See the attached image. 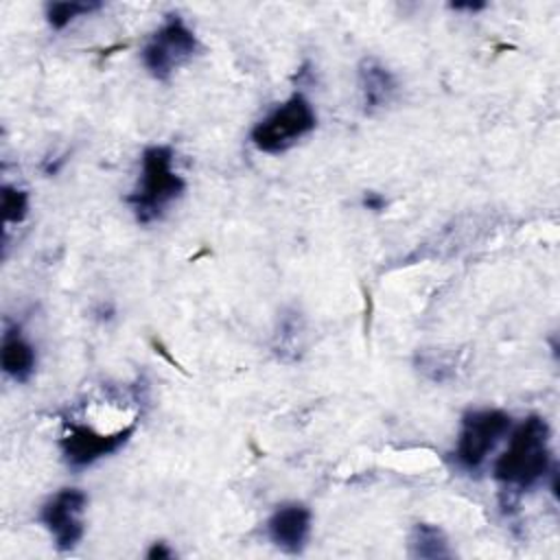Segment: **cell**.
Masks as SVG:
<instances>
[{"label": "cell", "mask_w": 560, "mask_h": 560, "mask_svg": "<svg viewBox=\"0 0 560 560\" xmlns=\"http://www.w3.org/2000/svg\"><path fill=\"white\" fill-rule=\"evenodd\" d=\"M510 429L512 416L503 409H468L459 420V433L453 453L457 466L468 472L479 470L497 444L510 433Z\"/></svg>", "instance_id": "5"}, {"label": "cell", "mask_w": 560, "mask_h": 560, "mask_svg": "<svg viewBox=\"0 0 560 560\" xmlns=\"http://www.w3.org/2000/svg\"><path fill=\"white\" fill-rule=\"evenodd\" d=\"M0 368L15 383H28L37 368V350L26 339L20 324H4L0 343Z\"/></svg>", "instance_id": "10"}, {"label": "cell", "mask_w": 560, "mask_h": 560, "mask_svg": "<svg viewBox=\"0 0 560 560\" xmlns=\"http://www.w3.org/2000/svg\"><path fill=\"white\" fill-rule=\"evenodd\" d=\"M357 81H359L361 103L368 114H374L387 107L398 92V81L394 72L376 57H363L359 61Z\"/></svg>", "instance_id": "9"}, {"label": "cell", "mask_w": 560, "mask_h": 560, "mask_svg": "<svg viewBox=\"0 0 560 560\" xmlns=\"http://www.w3.org/2000/svg\"><path fill=\"white\" fill-rule=\"evenodd\" d=\"M98 9H103V2L98 0H59V2H48L44 13L52 31H63L77 18L90 15Z\"/></svg>", "instance_id": "12"}, {"label": "cell", "mask_w": 560, "mask_h": 560, "mask_svg": "<svg viewBox=\"0 0 560 560\" xmlns=\"http://www.w3.org/2000/svg\"><path fill=\"white\" fill-rule=\"evenodd\" d=\"M85 508L88 494L81 488H61L39 505L37 523L50 534L57 551H72L81 542Z\"/></svg>", "instance_id": "6"}, {"label": "cell", "mask_w": 560, "mask_h": 560, "mask_svg": "<svg viewBox=\"0 0 560 560\" xmlns=\"http://www.w3.org/2000/svg\"><path fill=\"white\" fill-rule=\"evenodd\" d=\"M199 50V39L195 31L179 18L171 13L144 42L140 50V61L144 70L158 79L168 81L184 63H188Z\"/></svg>", "instance_id": "4"}, {"label": "cell", "mask_w": 560, "mask_h": 560, "mask_svg": "<svg viewBox=\"0 0 560 560\" xmlns=\"http://www.w3.org/2000/svg\"><path fill=\"white\" fill-rule=\"evenodd\" d=\"M0 208L4 223H22L28 214V192L24 188L2 184L0 188Z\"/></svg>", "instance_id": "13"}, {"label": "cell", "mask_w": 560, "mask_h": 560, "mask_svg": "<svg viewBox=\"0 0 560 560\" xmlns=\"http://www.w3.org/2000/svg\"><path fill=\"white\" fill-rule=\"evenodd\" d=\"M136 433V422L125 424L116 431L103 433L96 431L90 424H74L70 422L66 427L63 438L59 440V448L63 455V462L72 468V470H81L92 466L94 462L114 455L116 451H120L131 435Z\"/></svg>", "instance_id": "7"}, {"label": "cell", "mask_w": 560, "mask_h": 560, "mask_svg": "<svg viewBox=\"0 0 560 560\" xmlns=\"http://www.w3.org/2000/svg\"><path fill=\"white\" fill-rule=\"evenodd\" d=\"M361 203H363V208H368L372 212H381L387 206V199L381 192H376V190H365Z\"/></svg>", "instance_id": "14"}, {"label": "cell", "mask_w": 560, "mask_h": 560, "mask_svg": "<svg viewBox=\"0 0 560 560\" xmlns=\"http://www.w3.org/2000/svg\"><path fill=\"white\" fill-rule=\"evenodd\" d=\"M553 470L551 429L542 416L532 413L512 431L508 448L492 466V477L505 492L521 494L538 486Z\"/></svg>", "instance_id": "1"}, {"label": "cell", "mask_w": 560, "mask_h": 560, "mask_svg": "<svg viewBox=\"0 0 560 560\" xmlns=\"http://www.w3.org/2000/svg\"><path fill=\"white\" fill-rule=\"evenodd\" d=\"M488 4L486 2H453L451 9L455 11H468V13H477V11H483Z\"/></svg>", "instance_id": "16"}, {"label": "cell", "mask_w": 560, "mask_h": 560, "mask_svg": "<svg viewBox=\"0 0 560 560\" xmlns=\"http://www.w3.org/2000/svg\"><path fill=\"white\" fill-rule=\"evenodd\" d=\"M313 512L302 501H284L269 514L265 529L269 540L284 553H302L308 542Z\"/></svg>", "instance_id": "8"}, {"label": "cell", "mask_w": 560, "mask_h": 560, "mask_svg": "<svg viewBox=\"0 0 560 560\" xmlns=\"http://www.w3.org/2000/svg\"><path fill=\"white\" fill-rule=\"evenodd\" d=\"M409 551L413 558H451L453 551L448 547L446 534L431 523H416L409 536Z\"/></svg>", "instance_id": "11"}, {"label": "cell", "mask_w": 560, "mask_h": 560, "mask_svg": "<svg viewBox=\"0 0 560 560\" xmlns=\"http://www.w3.org/2000/svg\"><path fill=\"white\" fill-rule=\"evenodd\" d=\"M315 127L317 114L311 101L304 94L295 92L252 127L249 140L260 153L280 155L295 147Z\"/></svg>", "instance_id": "3"}, {"label": "cell", "mask_w": 560, "mask_h": 560, "mask_svg": "<svg viewBox=\"0 0 560 560\" xmlns=\"http://www.w3.org/2000/svg\"><path fill=\"white\" fill-rule=\"evenodd\" d=\"M175 556V551L164 542V540H155L149 549H147V558L149 560H171Z\"/></svg>", "instance_id": "15"}, {"label": "cell", "mask_w": 560, "mask_h": 560, "mask_svg": "<svg viewBox=\"0 0 560 560\" xmlns=\"http://www.w3.org/2000/svg\"><path fill=\"white\" fill-rule=\"evenodd\" d=\"M175 153L168 144H151L140 155V179L127 195V203L138 223L160 221L171 203H175L184 190V177L173 168Z\"/></svg>", "instance_id": "2"}]
</instances>
